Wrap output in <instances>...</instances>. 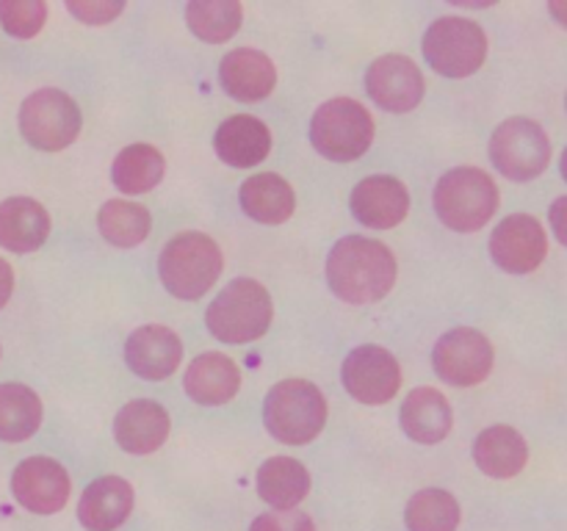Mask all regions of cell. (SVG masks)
Instances as JSON below:
<instances>
[{
    "mask_svg": "<svg viewBox=\"0 0 567 531\" xmlns=\"http://www.w3.org/2000/svg\"><path fill=\"white\" fill-rule=\"evenodd\" d=\"M327 282L349 304L380 302L396 282V258L391 249L365 236H349L327 258Z\"/></svg>",
    "mask_w": 567,
    "mask_h": 531,
    "instance_id": "obj_1",
    "label": "cell"
},
{
    "mask_svg": "<svg viewBox=\"0 0 567 531\" xmlns=\"http://www.w3.org/2000/svg\"><path fill=\"white\" fill-rule=\"evenodd\" d=\"M158 274L172 296L186 299V302L205 296L221 274L219 243L205 232H181L161 252Z\"/></svg>",
    "mask_w": 567,
    "mask_h": 531,
    "instance_id": "obj_2",
    "label": "cell"
},
{
    "mask_svg": "<svg viewBox=\"0 0 567 531\" xmlns=\"http://www.w3.org/2000/svg\"><path fill=\"white\" fill-rule=\"evenodd\" d=\"M498 208V188L487 171L460 166L446 171L435 186L437 219L457 232H476L493 219Z\"/></svg>",
    "mask_w": 567,
    "mask_h": 531,
    "instance_id": "obj_3",
    "label": "cell"
},
{
    "mask_svg": "<svg viewBox=\"0 0 567 531\" xmlns=\"http://www.w3.org/2000/svg\"><path fill=\"white\" fill-rule=\"evenodd\" d=\"M264 420L271 437L288 446H305L327 424V398L313 382H277L264 402Z\"/></svg>",
    "mask_w": 567,
    "mask_h": 531,
    "instance_id": "obj_4",
    "label": "cell"
},
{
    "mask_svg": "<svg viewBox=\"0 0 567 531\" xmlns=\"http://www.w3.org/2000/svg\"><path fill=\"white\" fill-rule=\"evenodd\" d=\"M210 335L225 343L258 341L271 324V296L258 280H233L205 313Z\"/></svg>",
    "mask_w": 567,
    "mask_h": 531,
    "instance_id": "obj_5",
    "label": "cell"
},
{
    "mask_svg": "<svg viewBox=\"0 0 567 531\" xmlns=\"http://www.w3.org/2000/svg\"><path fill=\"white\" fill-rule=\"evenodd\" d=\"M310 142L324 158L338 164L358 160L374 142V119L358 100L336 97L313 114Z\"/></svg>",
    "mask_w": 567,
    "mask_h": 531,
    "instance_id": "obj_6",
    "label": "cell"
},
{
    "mask_svg": "<svg viewBox=\"0 0 567 531\" xmlns=\"http://www.w3.org/2000/svg\"><path fill=\"white\" fill-rule=\"evenodd\" d=\"M424 59L443 77H468L485 64L487 37L474 20L441 17L424 33Z\"/></svg>",
    "mask_w": 567,
    "mask_h": 531,
    "instance_id": "obj_7",
    "label": "cell"
},
{
    "mask_svg": "<svg viewBox=\"0 0 567 531\" xmlns=\"http://www.w3.org/2000/svg\"><path fill=\"white\" fill-rule=\"evenodd\" d=\"M20 131L31 147L59 153L81 133V108L61 88H39L22 103Z\"/></svg>",
    "mask_w": 567,
    "mask_h": 531,
    "instance_id": "obj_8",
    "label": "cell"
},
{
    "mask_svg": "<svg viewBox=\"0 0 567 531\" xmlns=\"http://www.w3.org/2000/svg\"><path fill=\"white\" fill-rule=\"evenodd\" d=\"M491 160L509 180H535L551 160V142L535 119L513 116L502 122L491 138Z\"/></svg>",
    "mask_w": 567,
    "mask_h": 531,
    "instance_id": "obj_9",
    "label": "cell"
},
{
    "mask_svg": "<svg viewBox=\"0 0 567 531\" xmlns=\"http://www.w3.org/2000/svg\"><path fill=\"white\" fill-rule=\"evenodd\" d=\"M341 376L349 396L358 398L360 404H371V407L388 404L402 387V371H399L396 357L388 348L371 346V343L349 352V357L343 360Z\"/></svg>",
    "mask_w": 567,
    "mask_h": 531,
    "instance_id": "obj_10",
    "label": "cell"
},
{
    "mask_svg": "<svg viewBox=\"0 0 567 531\" xmlns=\"http://www.w3.org/2000/svg\"><path fill=\"white\" fill-rule=\"evenodd\" d=\"M437 376L454 387H474L493 371V346L482 332L471 326L446 332L432 354Z\"/></svg>",
    "mask_w": 567,
    "mask_h": 531,
    "instance_id": "obj_11",
    "label": "cell"
},
{
    "mask_svg": "<svg viewBox=\"0 0 567 531\" xmlns=\"http://www.w3.org/2000/svg\"><path fill=\"white\" fill-rule=\"evenodd\" d=\"M548 238L535 216H507L491 236V258L509 274H529L546 260Z\"/></svg>",
    "mask_w": 567,
    "mask_h": 531,
    "instance_id": "obj_12",
    "label": "cell"
},
{
    "mask_svg": "<svg viewBox=\"0 0 567 531\" xmlns=\"http://www.w3.org/2000/svg\"><path fill=\"white\" fill-rule=\"evenodd\" d=\"M365 92L380 108L408 114L424 97V75L408 55H382L365 72Z\"/></svg>",
    "mask_w": 567,
    "mask_h": 531,
    "instance_id": "obj_13",
    "label": "cell"
},
{
    "mask_svg": "<svg viewBox=\"0 0 567 531\" xmlns=\"http://www.w3.org/2000/svg\"><path fill=\"white\" fill-rule=\"evenodd\" d=\"M11 492L28 512L53 514L70 498V473L50 457H28L11 473Z\"/></svg>",
    "mask_w": 567,
    "mask_h": 531,
    "instance_id": "obj_14",
    "label": "cell"
},
{
    "mask_svg": "<svg viewBox=\"0 0 567 531\" xmlns=\"http://www.w3.org/2000/svg\"><path fill=\"white\" fill-rule=\"evenodd\" d=\"M352 216L371 230H391L402 225L410 210V194L399 177L374 175L354 186L349 199Z\"/></svg>",
    "mask_w": 567,
    "mask_h": 531,
    "instance_id": "obj_15",
    "label": "cell"
},
{
    "mask_svg": "<svg viewBox=\"0 0 567 531\" xmlns=\"http://www.w3.org/2000/svg\"><path fill=\"white\" fill-rule=\"evenodd\" d=\"M127 368L150 382H161L177 371L183 360V343L169 326L147 324L131 332L125 343Z\"/></svg>",
    "mask_w": 567,
    "mask_h": 531,
    "instance_id": "obj_16",
    "label": "cell"
},
{
    "mask_svg": "<svg viewBox=\"0 0 567 531\" xmlns=\"http://www.w3.org/2000/svg\"><path fill=\"white\" fill-rule=\"evenodd\" d=\"M221 88L238 103H258L269 97L277 83V70L271 59L260 50L238 48L227 53L219 64Z\"/></svg>",
    "mask_w": 567,
    "mask_h": 531,
    "instance_id": "obj_17",
    "label": "cell"
},
{
    "mask_svg": "<svg viewBox=\"0 0 567 531\" xmlns=\"http://www.w3.org/2000/svg\"><path fill=\"white\" fill-rule=\"evenodd\" d=\"M114 437L127 454L136 457L158 451L169 437V413L150 398L127 402L114 420Z\"/></svg>",
    "mask_w": 567,
    "mask_h": 531,
    "instance_id": "obj_18",
    "label": "cell"
},
{
    "mask_svg": "<svg viewBox=\"0 0 567 531\" xmlns=\"http://www.w3.org/2000/svg\"><path fill=\"white\" fill-rule=\"evenodd\" d=\"M133 509V487L120 476H100L83 490L78 520L86 531H114Z\"/></svg>",
    "mask_w": 567,
    "mask_h": 531,
    "instance_id": "obj_19",
    "label": "cell"
},
{
    "mask_svg": "<svg viewBox=\"0 0 567 531\" xmlns=\"http://www.w3.org/2000/svg\"><path fill=\"white\" fill-rule=\"evenodd\" d=\"M216 155L225 160L227 166H236V169H252L260 160L269 158L271 149V133L269 127L260 119L249 114L230 116L219 125L214 136Z\"/></svg>",
    "mask_w": 567,
    "mask_h": 531,
    "instance_id": "obj_20",
    "label": "cell"
},
{
    "mask_svg": "<svg viewBox=\"0 0 567 531\" xmlns=\"http://www.w3.org/2000/svg\"><path fill=\"white\" fill-rule=\"evenodd\" d=\"M183 387L192 396V402L205 404V407H216V404H227L241 387V371L233 363L227 354H199L186 371Z\"/></svg>",
    "mask_w": 567,
    "mask_h": 531,
    "instance_id": "obj_21",
    "label": "cell"
},
{
    "mask_svg": "<svg viewBox=\"0 0 567 531\" xmlns=\"http://www.w3.org/2000/svg\"><path fill=\"white\" fill-rule=\"evenodd\" d=\"M50 236V216L37 199L11 197L0 202V247L25 254L42 247Z\"/></svg>",
    "mask_w": 567,
    "mask_h": 531,
    "instance_id": "obj_22",
    "label": "cell"
},
{
    "mask_svg": "<svg viewBox=\"0 0 567 531\" xmlns=\"http://www.w3.org/2000/svg\"><path fill=\"white\" fill-rule=\"evenodd\" d=\"M399 420L410 440L435 446L452 431L454 415L443 393H437L435 387H419L404 398Z\"/></svg>",
    "mask_w": 567,
    "mask_h": 531,
    "instance_id": "obj_23",
    "label": "cell"
},
{
    "mask_svg": "<svg viewBox=\"0 0 567 531\" xmlns=\"http://www.w3.org/2000/svg\"><path fill=\"white\" fill-rule=\"evenodd\" d=\"M474 459L482 473L493 479H513L529 462V446L513 426H491L474 442Z\"/></svg>",
    "mask_w": 567,
    "mask_h": 531,
    "instance_id": "obj_24",
    "label": "cell"
},
{
    "mask_svg": "<svg viewBox=\"0 0 567 531\" xmlns=\"http://www.w3.org/2000/svg\"><path fill=\"white\" fill-rule=\"evenodd\" d=\"M238 202H241L244 214L260 225H282L291 219L293 208H297L293 188L275 171H264V175L244 180Z\"/></svg>",
    "mask_w": 567,
    "mask_h": 531,
    "instance_id": "obj_25",
    "label": "cell"
},
{
    "mask_svg": "<svg viewBox=\"0 0 567 531\" xmlns=\"http://www.w3.org/2000/svg\"><path fill=\"white\" fill-rule=\"evenodd\" d=\"M310 492V473L291 457H271L258 470V496L277 512L293 509Z\"/></svg>",
    "mask_w": 567,
    "mask_h": 531,
    "instance_id": "obj_26",
    "label": "cell"
},
{
    "mask_svg": "<svg viewBox=\"0 0 567 531\" xmlns=\"http://www.w3.org/2000/svg\"><path fill=\"white\" fill-rule=\"evenodd\" d=\"M42 426V402L20 382L0 385V440L22 442Z\"/></svg>",
    "mask_w": 567,
    "mask_h": 531,
    "instance_id": "obj_27",
    "label": "cell"
},
{
    "mask_svg": "<svg viewBox=\"0 0 567 531\" xmlns=\"http://www.w3.org/2000/svg\"><path fill=\"white\" fill-rule=\"evenodd\" d=\"M164 155L150 144H131L116 155L111 166L114 186L125 194H147L164 177Z\"/></svg>",
    "mask_w": 567,
    "mask_h": 531,
    "instance_id": "obj_28",
    "label": "cell"
},
{
    "mask_svg": "<svg viewBox=\"0 0 567 531\" xmlns=\"http://www.w3.org/2000/svg\"><path fill=\"white\" fill-rule=\"evenodd\" d=\"M97 227L103 238L114 247L131 249L138 247L153 230V216L144 205L127 202V199H111L100 208Z\"/></svg>",
    "mask_w": 567,
    "mask_h": 531,
    "instance_id": "obj_29",
    "label": "cell"
},
{
    "mask_svg": "<svg viewBox=\"0 0 567 531\" xmlns=\"http://www.w3.org/2000/svg\"><path fill=\"white\" fill-rule=\"evenodd\" d=\"M244 9L238 0H192L186 6V20L194 37L203 42H227L241 28Z\"/></svg>",
    "mask_w": 567,
    "mask_h": 531,
    "instance_id": "obj_30",
    "label": "cell"
},
{
    "mask_svg": "<svg viewBox=\"0 0 567 531\" xmlns=\"http://www.w3.org/2000/svg\"><path fill=\"white\" fill-rule=\"evenodd\" d=\"M404 520L410 531H457L460 503L452 492L430 487L410 498Z\"/></svg>",
    "mask_w": 567,
    "mask_h": 531,
    "instance_id": "obj_31",
    "label": "cell"
},
{
    "mask_svg": "<svg viewBox=\"0 0 567 531\" xmlns=\"http://www.w3.org/2000/svg\"><path fill=\"white\" fill-rule=\"evenodd\" d=\"M48 20L44 0H0V25L17 39H31Z\"/></svg>",
    "mask_w": 567,
    "mask_h": 531,
    "instance_id": "obj_32",
    "label": "cell"
},
{
    "mask_svg": "<svg viewBox=\"0 0 567 531\" xmlns=\"http://www.w3.org/2000/svg\"><path fill=\"white\" fill-rule=\"evenodd\" d=\"M249 531H316V525L302 509H286V512H266L255 518Z\"/></svg>",
    "mask_w": 567,
    "mask_h": 531,
    "instance_id": "obj_33",
    "label": "cell"
},
{
    "mask_svg": "<svg viewBox=\"0 0 567 531\" xmlns=\"http://www.w3.org/2000/svg\"><path fill=\"white\" fill-rule=\"evenodd\" d=\"M66 9H70L78 20L86 22V25H105V22H111L114 17L122 14L125 3H120V0H83V3L81 0H70Z\"/></svg>",
    "mask_w": 567,
    "mask_h": 531,
    "instance_id": "obj_34",
    "label": "cell"
},
{
    "mask_svg": "<svg viewBox=\"0 0 567 531\" xmlns=\"http://www.w3.org/2000/svg\"><path fill=\"white\" fill-rule=\"evenodd\" d=\"M548 221H551L554 236L559 238V243H565L567 247V197H559L557 202L551 205V210H548Z\"/></svg>",
    "mask_w": 567,
    "mask_h": 531,
    "instance_id": "obj_35",
    "label": "cell"
},
{
    "mask_svg": "<svg viewBox=\"0 0 567 531\" xmlns=\"http://www.w3.org/2000/svg\"><path fill=\"white\" fill-rule=\"evenodd\" d=\"M11 288H14V274H11V266L0 258V308L11 299Z\"/></svg>",
    "mask_w": 567,
    "mask_h": 531,
    "instance_id": "obj_36",
    "label": "cell"
},
{
    "mask_svg": "<svg viewBox=\"0 0 567 531\" xmlns=\"http://www.w3.org/2000/svg\"><path fill=\"white\" fill-rule=\"evenodd\" d=\"M548 11L554 14V20L563 22L567 28V0H551V3H548Z\"/></svg>",
    "mask_w": 567,
    "mask_h": 531,
    "instance_id": "obj_37",
    "label": "cell"
},
{
    "mask_svg": "<svg viewBox=\"0 0 567 531\" xmlns=\"http://www.w3.org/2000/svg\"><path fill=\"white\" fill-rule=\"evenodd\" d=\"M559 169H563V177L567 180V147H565V153H563V160H559Z\"/></svg>",
    "mask_w": 567,
    "mask_h": 531,
    "instance_id": "obj_38",
    "label": "cell"
},
{
    "mask_svg": "<svg viewBox=\"0 0 567 531\" xmlns=\"http://www.w3.org/2000/svg\"><path fill=\"white\" fill-rule=\"evenodd\" d=\"M565 105H567V100H565Z\"/></svg>",
    "mask_w": 567,
    "mask_h": 531,
    "instance_id": "obj_39",
    "label": "cell"
}]
</instances>
